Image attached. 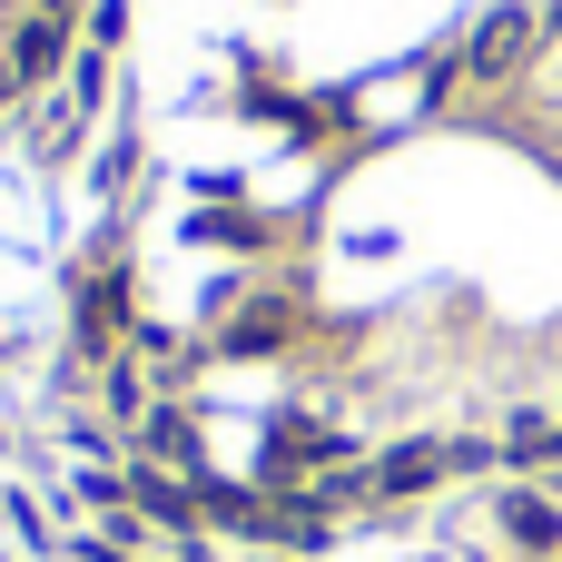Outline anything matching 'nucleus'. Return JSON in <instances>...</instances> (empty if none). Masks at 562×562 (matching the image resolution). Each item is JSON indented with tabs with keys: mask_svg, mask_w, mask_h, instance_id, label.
<instances>
[{
	"mask_svg": "<svg viewBox=\"0 0 562 562\" xmlns=\"http://www.w3.org/2000/svg\"><path fill=\"white\" fill-rule=\"evenodd\" d=\"M0 69H10V89L20 99H40L59 69H69V20H49V10H30L20 30H10V49H0Z\"/></svg>",
	"mask_w": 562,
	"mask_h": 562,
	"instance_id": "1",
	"label": "nucleus"
},
{
	"mask_svg": "<svg viewBox=\"0 0 562 562\" xmlns=\"http://www.w3.org/2000/svg\"><path fill=\"white\" fill-rule=\"evenodd\" d=\"M445 474H454V445H395V454H375L366 484H375L385 504H405V494H425V484H445Z\"/></svg>",
	"mask_w": 562,
	"mask_h": 562,
	"instance_id": "2",
	"label": "nucleus"
},
{
	"mask_svg": "<svg viewBox=\"0 0 562 562\" xmlns=\"http://www.w3.org/2000/svg\"><path fill=\"white\" fill-rule=\"evenodd\" d=\"M128 504H138L148 524H168L178 543H198V494H188V484H168L158 464H128Z\"/></svg>",
	"mask_w": 562,
	"mask_h": 562,
	"instance_id": "3",
	"label": "nucleus"
},
{
	"mask_svg": "<svg viewBox=\"0 0 562 562\" xmlns=\"http://www.w3.org/2000/svg\"><path fill=\"white\" fill-rule=\"evenodd\" d=\"M524 40H533V10H494V20L474 30V49H464V69H474V79H514V59H524Z\"/></svg>",
	"mask_w": 562,
	"mask_h": 562,
	"instance_id": "4",
	"label": "nucleus"
},
{
	"mask_svg": "<svg viewBox=\"0 0 562 562\" xmlns=\"http://www.w3.org/2000/svg\"><path fill=\"white\" fill-rule=\"evenodd\" d=\"M504 533H514V553H553L562 543V514L543 494H504Z\"/></svg>",
	"mask_w": 562,
	"mask_h": 562,
	"instance_id": "5",
	"label": "nucleus"
},
{
	"mask_svg": "<svg viewBox=\"0 0 562 562\" xmlns=\"http://www.w3.org/2000/svg\"><path fill=\"white\" fill-rule=\"evenodd\" d=\"M504 464H514V474H562V435L543 415H524V425L504 435Z\"/></svg>",
	"mask_w": 562,
	"mask_h": 562,
	"instance_id": "6",
	"label": "nucleus"
},
{
	"mask_svg": "<svg viewBox=\"0 0 562 562\" xmlns=\"http://www.w3.org/2000/svg\"><path fill=\"white\" fill-rule=\"evenodd\" d=\"M99 89H109V59H99V49H79V59H69V99H79V119L99 109Z\"/></svg>",
	"mask_w": 562,
	"mask_h": 562,
	"instance_id": "7",
	"label": "nucleus"
},
{
	"mask_svg": "<svg viewBox=\"0 0 562 562\" xmlns=\"http://www.w3.org/2000/svg\"><path fill=\"white\" fill-rule=\"evenodd\" d=\"M40 10H49V20H69V0H40Z\"/></svg>",
	"mask_w": 562,
	"mask_h": 562,
	"instance_id": "8",
	"label": "nucleus"
},
{
	"mask_svg": "<svg viewBox=\"0 0 562 562\" xmlns=\"http://www.w3.org/2000/svg\"><path fill=\"white\" fill-rule=\"evenodd\" d=\"M553 20H562V10H553Z\"/></svg>",
	"mask_w": 562,
	"mask_h": 562,
	"instance_id": "9",
	"label": "nucleus"
}]
</instances>
